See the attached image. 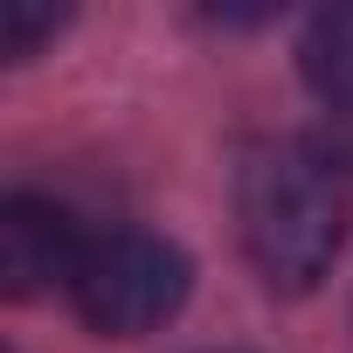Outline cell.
Returning <instances> with one entry per match:
<instances>
[{"mask_svg":"<svg viewBox=\"0 0 353 353\" xmlns=\"http://www.w3.org/2000/svg\"><path fill=\"white\" fill-rule=\"evenodd\" d=\"M298 70L312 83L319 104L332 111H353V0H332V8H319L298 35Z\"/></svg>","mask_w":353,"mask_h":353,"instance_id":"obj_4","label":"cell"},{"mask_svg":"<svg viewBox=\"0 0 353 353\" xmlns=\"http://www.w3.org/2000/svg\"><path fill=\"white\" fill-rule=\"evenodd\" d=\"M90 236L83 222L49 201V194H8L0 201V284L8 298H35V291H70L77 263H83Z\"/></svg>","mask_w":353,"mask_h":353,"instance_id":"obj_3","label":"cell"},{"mask_svg":"<svg viewBox=\"0 0 353 353\" xmlns=\"http://www.w3.org/2000/svg\"><path fill=\"white\" fill-rule=\"evenodd\" d=\"M236 222L270 291H312L346 243V188L312 139H263L236 173Z\"/></svg>","mask_w":353,"mask_h":353,"instance_id":"obj_1","label":"cell"},{"mask_svg":"<svg viewBox=\"0 0 353 353\" xmlns=\"http://www.w3.org/2000/svg\"><path fill=\"white\" fill-rule=\"evenodd\" d=\"M63 21H70V14L49 8V0H0V49H8L14 63H28Z\"/></svg>","mask_w":353,"mask_h":353,"instance_id":"obj_5","label":"cell"},{"mask_svg":"<svg viewBox=\"0 0 353 353\" xmlns=\"http://www.w3.org/2000/svg\"><path fill=\"white\" fill-rule=\"evenodd\" d=\"M188 284H194V270L166 236L111 229V236H90V250H83V263L70 277V305H77V319L90 332L139 339V332L166 325L188 305Z\"/></svg>","mask_w":353,"mask_h":353,"instance_id":"obj_2","label":"cell"}]
</instances>
